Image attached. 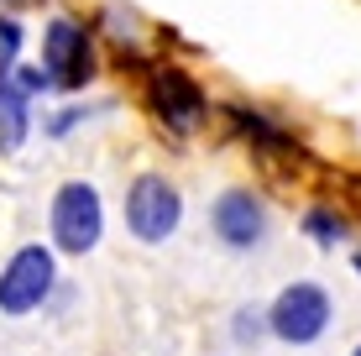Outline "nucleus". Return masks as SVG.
I'll use <instances>...</instances> for the list:
<instances>
[{
    "mask_svg": "<svg viewBox=\"0 0 361 356\" xmlns=\"http://www.w3.org/2000/svg\"><path fill=\"white\" fill-rule=\"evenodd\" d=\"M47 231H53V247L68 257H84L99 247L105 236V204H99V189L84 178L63 183L53 194V210H47Z\"/></svg>",
    "mask_w": 361,
    "mask_h": 356,
    "instance_id": "nucleus-1",
    "label": "nucleus"
},
{
    "mask_svg": "<svg viewBox=\"0 0 361 356\" xmlns=\"http://www.w3.org/2000/svg\"><path fill=\"white\" fill-rule=\"evenodd\" d=\"M304 231H309V236L319 241V247H335V241H345V220L335 215V210H325V204L304 215Z\"/></svg>",
    "mask_w": 361,
    "mask_h": 356,
    "instance_id": "nucleus-10",
    "label": "nucleus"
},
{
    "mask_svg": "<svg viewBox=\"0 0 361 356\" xmlns=\"http://www.w3.org/2000/svg\"><path fill=\"white\" fill-rule=\"evenodd\" d=\"M356 273H361V252H356Z\"/></svg>",
    "mask_w": 361,
    "mask_h": 356,
    "instance_id": "nucleus-12",
    "label": "nucleus"
},
{
    "mask_svg": "<svg viewBox=\"0 0 361 356\" xmlns=\"http://www.w3.org/2000/svg\"><path fill=\"white\" fill-rule=\"evenodd\" d=\"M183 226V194L163 173H136L126 189V231L147 247H163L173 231Z\"/></svg>",
    "mask_w": 361,
    "mask_h": 356,
    "instance_id": "nucleus-3",
    "label": "nucleus"
},
{
    "mask_svg": "<svg viewBox=\"0 0 361 356\" xmlns=\"http://www.w3.org/2000/svg\"><path fill=\"white\" fill-rule=\"evenodd\" d=\"M147 110H152L157 126H168L173 137H194V131L204 126V116H209V100H204V90H199V79L163 63V68L147 73Z\"/></svg>",
    "mask_w": 361,
    "mask_h": 356,
    "instance_id": "nucleus-6",
    "label": "nucleus"
},
{
    "mask_svg": "<svg viewBox=\"0 0 361 356\" xmlns=\"http://www.w3.org/2000/svg\"><path fill=\"white\" fill-rule=\"evenodd\" d=\"M351 356H361V346H356V351H351Z\"/></svg>",
    "mask_w": 361,
    "mask_h": 356,
    "instance_id": "nucleus-13",
    "label": "nucleus"
},
{
    "mask_svg": "<svg viewBox=\"0 0 361 356\" xmlns=\"http://www.w3.org/2000/svg\"><path fill=\"white\" fill-rule=\"evenodd\" d=\"M53 288H58V257H53V247L27 241V247L11 252V262L0 267V314L42 309Z\"/></svg>",
    "mask_w": 361,
    "mask_h": 356,
    "instance_id": "nucleus-4",
    "label": "nucleus"
},
{
    "mask_svg": "<svg viewBox=\"0 0 361 356\" xmlns=\"http://www.w3.org/2000/svg\"><path fill=\"white\" fill-rule=\"evenodd\" d=\"M231 121H235V126H241V137H246V142L267 147V152H293V137H288V131H278V126H272V121L252 116V110H231Z\"/></svg>",
    "mask_w": 361,
    "mask_h": 356,
    "instance_id": "nucleus-9",
    "label": "nucleus"
},
{
    "mask_svg": "<svg viewBox=\"0 0 361 356\" xmlns=\"http://www.w3.org/2000/svg\"><path fill=\"white\" fill-rule=\"evenodd\" d=\"M262 330H267V314H257V309H241V314H235V340H241V346H257V340H262Z\"/></svg>",
    "mask_w": 361,
    "mask_h": 356,
    "instance_id": "nucleus-11",
    "label": "nucleus"
},
{
    "mask_svg": "<svg viewBox=\"0 0 361 356\" xmlns=\"http://www.w3.org/2000/svg\"><path fill=\"white\" fill-rule=\"evenodd\" d=\"M209 231H215L231 252H252V247H262V236H267V204L257 200L252 189H226L215 200V210H209Z\"/></svg>",
    "mask_w": 361,
    "mask_h": 356,
    "instance_id": "nucleus-7",
    "label": "nucleus"
},
{
    "mask_svg": "<svg viewBox=\"0 0 361 356\" xmlns=\"http://www.w3.org/2000/svg\"><path fill=\"white\" fill-rule=\"evenodd\" d=\"M335 320V299H330V288L325 283H288L272 299V309H267V330L283 340V346H314L319 336L330 330Z\"/></svg>",
    "mask_w": 361,
    "mask_h": 356,
    "instance_id": "nucleus-2",
    "label": "nucleus"
},
{
    "mask_svg": "<svg viewBox=\"0 0 361 356\" xmlns=\"http://www.w3.org/2000/svg\"><path fill=\"white\" fill-rule=\"evenodd\" d=\"M16 47H21V27L16 21H0V152H16L21 142H27L32 121H27V94H21V84L11 79V68H16Z\"/></svg>",
    "mask_w": 361,
    "mask_h": 356,
    "instance_id": "nucleus-8",
    "label": "nucleus"
},
{
    "mask_svg": "<svg viewBox=\"0 0 361 356\" xmlns=\"http://www.w3.org/2000/svg\"><path fill=\"white\" fill-rule=\"evenodd\" d=\"M42 73L53 79V90L79 94L94 79V37L84 32V21L53 16L42 32Z\"/></svg>",
    "mask_w": 361,
    "mask_h": 356,
    "instance_id": "nucleus-5",
    "label": "nucleus"
}]
</instances>
